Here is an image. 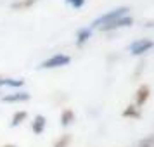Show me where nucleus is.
<instances>
[{
  "label": "nucleus",
  "instance_id": "f8f14e48",
  "mask_svg": "<svg viewBox=\"0 0 154 147\" xmlns=\"http://www.w3.org/2000/svg\"><path fill=\"white\" fill-rule=\"evenodd\" d=\"M123 116H125V118H139L140 114H139V111L135 109V106H128L125 111H123Z\"/></svg>",
  "mask_w": 154,
  "mask_h": 147
},
{
  "label": "nucleus",
  "instance_id": "ddd939ff",
  "mask_svg": "<svg viewBox=\"0 0 154 147\" xmlns=\"http://www.w3.org/2000/svg\"><path fill=\"white\" fill-rule=\"evenodd\" d=\"M69 142H71L69 135H63V137H61V139L54 144V147H68V144H69Z\"/></svg>",
  "mask_w": 154,
  "mask_h": 147
},
{
  "label": "nucleus",
  "instance_id": "dca6fc26",
  "mask_svg": "<svg viewBox=\"0 0 154 147\" xmlns=\"http://www.w3.org/2000/svg\"><path fill=\"white\" fill-rule=\"evenodd\" d=\"M151 142H152V140H151V139L144 140V142H140V147H151Z\"/></svg>",
  "mask_w": 154,
  "mask_h": 147
},
{
  "label": "nucleus",
  "instance_id": "7ed1b4c3",
  "mask_svg": "<svg viewBox=\"0 0 154 147\" xmlns=\"http://www.w3.org/2000/svg\"><path fill=\"white\" fill-rule=\"evenodd\" d=\"M152 47H154L152 40L142 38V40H137V42H133L132 45H130V52H132L133 56H140V54H144L147 50H151Z\"/></svg>",
  "mask_w": 154,
  "mask_h": 147
},
{
  "label": "nucleus",
  "instance_id": "2eb2a0df",
  "mask_svg": "<svg viewBox=\"0 0 154 147\" xmlns=\"http://www.w3.org/2000/svg\"><path fill=\"white\" fill-rule=\"evenodd\" d=\"M66 2H68L69 5H73L75 9H80L85 4V0H66Z\"/></svg>",
  "mask_w": 154,
  "mask_h": 147
},
{
  "label": "nucleus",
  "instance_id": "1a4fd4ad",
  "mask_svg": "<svg viewBox=\"0 0 154 147\" xmlns=\"http://www.w3.org/2000/svg\"><path fill=\"white\" fill-rule=\"evenodd\" d=\"M75 121V112L71 111V109H64L63 114H61V125L63 126H68L69 123Z\"/></svg>",
  "mask_w": 154,
  "mask_h": 147
},
{
  "label": "nucleus",
  "instance_id": "6e6552de",
  "mask_svg": "<svg viewBox=\"0 0 154 147\" xmlns=\"http://www.w3.org/2000/svg\"><path fill=\"white\" fill-rule=\"evenodd\" d=\"M90 33H92V31L88 28H83V29H80V31H78V35H76V45H78V47H82V45L90 38Z\"/></svg>",
  "mask_w": 154,
  "mask_h": 147
},
{
  "label": "nucleus",
  "instance_id": "423d86ee",
  "mask_svg": "<svg viewBox=\"0 0 154 147\" xmlns=\"http://www.w3.org/2000/svg\"><path fill=\"white\" fill-rule=\"evenodd\" d=\"M45 123H47L45 116H42V114L35 116V119H33V125H31V130H33V133L40 135V133H42L43 130H45Z\"/></svg>",
  "mask_w": 154,
  "mask_h": 147
},
{
  "label": "nucleus",
  "instance_id": "f03ea898",
  "mask_svg": "<svg viewBox=\"0 0 154 147\" xmlns=\"http://www.w3.org/2000/svg\"><path fill=\"white\" fill-rule=\"evenodd\" d=\"M69 56H64V54H56V56L49 57L47 61H43L40 64V68L42 69H52V68H61V66H66V64H69Z\"/></svg>",
  "mask_w": 154,
  "mask_h": 147
},
{
  "label": "nucleus",
  "instance_id": "0eeeda50",
  "mask_svg": "<svg viewBox=\"0 0 154 147\" xmlns=\"http://www.w3.org/2000/svg\"><path fill=\"white\" fill-rule=\"evenodd\" d=\"M147 99H149V87L142 85L139 90H137V106H144Z\"/></svg>",
  "mask_w": 154,
  "mask_h": 147
},
{
  "label": "nucleus",
  "instance_id": "a211bd4d",
  "mask_svg": "<svg viewBox=\"0 0 154 147\" xmlns=\"http://www.w3.org/2000/svg\"><path fill=\"white\" fill-rule=\"evenodd\" d=\"M2 80H4V78H2V76H0V87H2Z\"/></svg>",
  "mask_w": 154,
  "mask_h": 147
},
{
  "label": "nucleus",
  "instance_id": "4468645a",
  "mask_svg": "<svg viewBox=\"0 0 154 147\" xmlns=\"http://www.w3.org/2000/svg\"><path fill=\"white\" fill-rule=\"evenodd\" d=\"M2 85H7V87H23V80H7V78H4Z\"/></svg>",
  "mask_w": 154,
  "mask_h": 147
},
{
  "label": "nucleus",
  "instance_id": "39448f33",
  "mask_svg": "<svg viewBox=\"0 0 154 147\" xmlns=\"http://www.w3.org/2000/svg\"><path fill=\"white\" fill-rule=\"evenodd\" d=\"M29 93H26V92H16V93H9V95H4L2 97V100L4 102H26V100H29Z\"/></svg>",
  "mask_w": 154,
  "mask_h": 147
},
{
  "label": "nucleus",
  "instance_id": "f257e3e1",
  "mask_svg": "<svg viewBox=\"0 0 154 147\" xmlns=\"http://www.w3.org/2000/svg\"><path fill=\"white\" fill-rule=\"evenodd\" d=\"M126 11H128V7H118L114 11H111V12H107V14L100 16V17H97L95 21L92 23V28H100L104 24H109V23L116 21V19H119V17H123L126 14Z\"/></svg>",
  "mask_w": 154,
  "mask_h": 147
},
{
  "label": "nucleus",
  "instance_id": "20e7f679",
  "mask_svg": "<svg viewBox=\"0 0 154 147\" xmlns=\"http://www.w3.org/2000/svg\"><path fill=\"white\" fill-rule=\"evenodd\" d=\"M133 19L132 17H126V16H123V17H119V19H116V21L109 23V24H104V26H100V31H112V29H118V28H125V26H132Z\"/></svg>",
  "mask_w": 154,
  "mask_h": 147
},
{
  "label": "nucleus",
  "instance_id": "9b49d317",
  "mask_svg": "<svg viewBox=\"0 0 154 147\" xmlns=\"http://www.w3.org/2000/svg\"><path fill=\"white\" fill-rule=\"evenodd\" d=\"M35 2L36 0H19V2H14L11 7L12 9H28V7H31Z\"/></svg>",
  "mask_w": 154,
  "mask_h": 147
},
{
  "label": "nucleus",
  "instance_id": "9d476101",
  "mask_svg": "<svg viewBox=\"0 0 154 147\" xmlns=\"http://www.w3.org/2000/svg\"><path fill=\"white\" fill-rule=\"evenodd\" d=\"M26 116H28V114H26V111H17V112L14 114V116H12L11 126H17V125H21L23 121L26 119Z\"/></svg>",
  "mask_w": 154,
  "mask_h": 147
},
{
  "label": "nucleus",
  "instance_id": "f3484780",
  "mask_svg": "<svg viewBox=\"0 0 154 147\" xmlns=\"http://www.w3.org/2000/svg\"><path fill=\"white\" fill-rule=\"evenodd\" d=\"M2 147H16V145H12V144H7V145H2Z\"/></svg>",
  "mask_w": 154,
  "mask_h": 147
}]
</instances>
